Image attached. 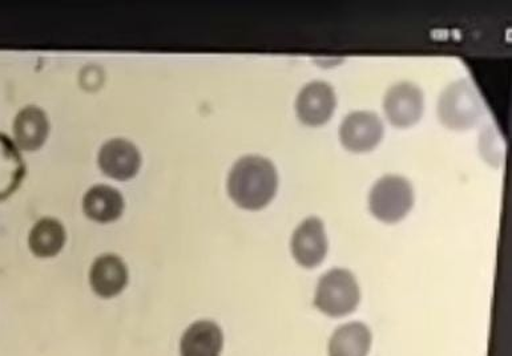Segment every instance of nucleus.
Instances as JSON below:
<instances>
[{"mask_svg":"<svg viewBox=\"0 0 512 356\" xmlns=\"http://www.w3.org/2000/svg\"><path fill=\"white\" fill-rule=\"evenodd\" d=\"M278 176L272 161L261 156L241 157L228 177V193L247 210L265 208L276 196Z\"/></svg>","mask_w":512,"mask_h":356,"instance_id":"nucleus-1","label":"nucleus"},{"mask_svg":"<svg viewBox=\"0 0 512 356\" xmlns=\"http://www.w3.org/2000/svg\"><path fill=\"white\" fill-rule=\"evenodd\" d=\"M360 287L349 270L332 269L318 281L314 305L329 317H345L360 303Z\"/></svg>","mask_w":512,"mask_h":356,"instance_id":"nucleus-2","label":"nucleus"},{"mask_svg":"<svg viewBox=\"0 0 512 356\" xmlns=\"http://www.w3.org/2000/svg\"><path fill=\"white\" fill-rule=\"evenodd\" d=\"M482 113V101L469 80H458L439 97L438 115L445 127L466 131L477 124Z\"/></svg>","mask_w":512,"mask_h":356,"instance_id":"nucleus-3","label":"nucleus"},{"mask_svg":"<svg viewBox=\"0 0 512 356\" xmlns=\"http://www.w3.org/2000/svg\"><path fill=\"white\" fill-rule=\"evenodd\" d=\"M413 204V186L403 177H382L370 190V212L386 224L401 221L413 208Z\"/></svg>","mask_w":512,"mask_h":356,"instance_id":"nucleus-4","label":"nucleus"},{"mask_svg":"<svg viewBox=\"0 0 512 356\" xmlns=\"http://www.w3.org/2000/svg\"><path fill=\"white\" fill-rule=\"evenodd\" d=\"M384 136V124L373 112H353L340 127V140L348 151L364 153L376 148Z\"/></svg>","mask_w":512,"mask_h":356,"instance_id":"nucleus-5","label":"nucleus"},{"mask_svg":"<svg viewBox=\"0 0 512 356\" xmlns=\"http://www.w3.org/2000/svg\"><path fill=\"white\" fill-rule=\"evenodd\" d=\"M384 109L394 127L409 128L417 124L423 113V93L413 83L395 84L387 91Z\"/></svg>","mask_w":512,"mask_h":356,"instance_id":"nucleus-6","label":"nucleus"},{"mask_svg":"<svg viewBox=\"0 0 512 356\" xmlns=\"http://www.w3.org/2000/svg\"><path fill=\"white\" fill-rule=\"evenodd\" d=\"M292 253L294 260L306 269L321 265L328 253V237H326L324 222L320 218H306L294 230Z\"/></svg>","mask_w":512,"mask_h":356,"instance_id":"nucleus-7","label":"nucleus"},{"mask_svg":"<svg viewBox=\"0 0 512 356\" xmlns=\"http://www.w3.org/2000/svg\"><path fill=\"white\" fill-rule=\"evenodd\" d=\"M336 105V93L332 86L324 82L309 83L297 96V117L309 127H320L332 119Z\"/></svg>","mask_w":512,"mask_h":356,"instance_id":"nucleus-8","label":"nucleus"},{"mask_svg":"<svg viewBox=\"0 0 512 356\" xmlns=\"http://www.w3.org/2000/svg\"><path fill=\"white\" fill-rule=\"evenodd\" d=\"M98 163L104 175L118 181H128L141 167V155L136 145L126 139H112L100 148Z\"/></svg>","mask_w":512,"mask_h":356,"instance_id":"nucleus-9","label":"nucleus"},{"mask_svg":"<svg viewBox=\"0 0 512 356\" xmlns=\"http://www.w3.org/2000/svg\"><path fill=\"white\" fill-rule=\"evenodd\" d=\"M12 131L16 147L26 152L38 151L46 143L50 121L42 108L28 105L16 115Z\"/></svg>","mask_w":512,"mask_h":356,"instance_id":"nucleus-10","label":"nucleus"},{"mask_svg":"<svg viewBox=\"0 0 512 356\" xmlns=\"http://www.w3.org/2000/svg\"><path fill=\"white\" fill-rule=\"evenodd\" d=\"M128 269L122 258L115 254H103L96 258L90 270V285L96 295L114 298L126 289Z\"/></svg>","mask_w":512,"mask_h":356,"instance_id":"nucleus-11","label":"nucleus"},{"mask_svg":"<svg viewBox=\"0 0 512 356\" xmlns=\"http://www.w3.org/2000/svg\"><path fill=\"white\" fill-rule=\"evenodd\" d=\"M83 210L90 220L108 224L122 217L124 198L118 189L110 185H94L84 194Z\"/></svg>","mask_w":512,"mask_h":356,"instance_id":"nucleus-12","label":"nucleus"},{"mask_svg":"<svg viewBox=\"0 0 512 356\" xmlns=\"http://www.w3.org/2000/svg\"><path fill=\"white\" fill-rule=\"evenodd\" d=\"M224 335L215 322L199 321L189 326L180 342V356H220Z\"/></svg>","mask_w":512,"mask_h":356,"instance_id":"nucleus-13","label":"nucleus"},{"mask_svg":"<svg viewBox=\"0 0 512 356\" xmlns=\"http://www.w3.org/2000/svg\"><path fill=\"white\" fill-rule=\"evenodd\" d=\"M26 176V164L10 137L0 133V201L18 190Z\"/></svg>","mask_w":512,"mask_h":356,"instance_id":"nucleus-14","label":"nucleus"},{"mask_svg":"<svg viewBox=\"0 0 512 356\" xmlns=\"http://www.w3.org/2000/svg\"><path fill=\"white\" fill-rule=\"evenodd\" d=\"M372 346V333L364 323L353 322L338 327L330 338L329 356H366Z\"/></svg>","mask_w":512,"mask_h":356,"instance_id":"nucleus-15","label":"nucleus"},{"mask_svg":"<svg viewBox=\"0 0 512 356\" xmlns=\"http://www.w3.org/2000/svg\"><path fill=\"white\" fill-rule=\"evenodd\" d=\"M66 229L55 218H42L31 229L28 246L31 252L39 258L58 256L66 245Z\"/></svg>","mask_w":512,"mask_h":356,"instance_id":"nucleus-16","label":"nucleus"}]
</instances>
